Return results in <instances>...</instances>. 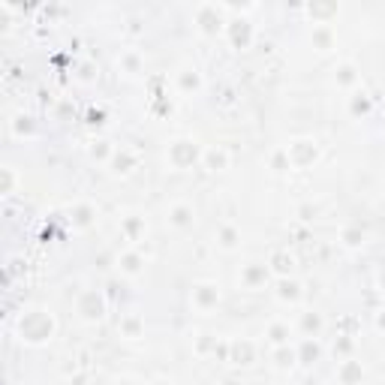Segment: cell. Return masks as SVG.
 <instances>
[{
    "label": "cell",
    "instance_id": "cell-29",
    "mask_svg": "<svg viewBox=\"0 0 385 385\" xmlns=\"http://www.w3.org/2000/svg\"><path fill=\"white\" fill-rule=\"evenodd\" d=\"M370 108H373V103H370V97H368V94L356 90V94L349 97V111H352V115H368Z\"/></svg>",
    "mask_w": 385,
    "mask_h": 385
},
{
    "label": "cell",
    "instance_id": "cell-25",
    "mask_svg": "<svg viewBox=\"0 0 385 385\" xmlns=\"http://www.w3.org/2000/svg\"><path fill=\"white\" fill-rule=\"evenodd\" d=\"M118 66L124 69L127 76H139V73H141V66H145V60H141V55L136 52V48H130V52H120Z\"/></svg>",
    "mask_w": 385,
    "mask_h": 385
},
{
    "label": "cell",
    "instance_id": "cell-7",
    "mask_svg": "<svg viewBox=\"0 0 385 385\" xmlns=\"http://www.w3.org/2000/svg\"><path fill=\"white\" fill-rule=\"evenodd\" d=\"M229 163H232V154L223 145L202 148V166H205L208 172H223V169H229Z\"/></svg>",
    "mask_w": 385,
    "mask_h": 385
},
{
    "label": "cell",
    "instance_id": "cell-15",
    "mask_svg": "<svg viewBox=\"0 0 385 385\" xmlns=\"http://www.w3.org/2000/svg\"><path fill=\"white\" fill-rule=\"evenodd\" d=\"M271 364L277 370H292L298 364V349L295 343H286V346H271Z\"/></svg>",
    "mask_w": 385,
    "mask_h": 385
},
{
    "label": "cell",
    "instance_id": "cell-5",
    "mask_svg": "<svg viewBox=\"0 0 385 385\" xmlns=\"http://www.w3.org/2000/svg\"><path fill=\"white\" fill-rule=\"evenodd\" d=\"M286 154H289V163L292 169H307L319 160V148L313 139H295L286 145Z\"/></svg>",
    "mask_w": 385,
    "mask_h": 385
},
{
    "label": "cell",
    "instance_id": "cell-16",
    "mask_svg": "<svg viewBox=\"0 0 385 385\" xmlns=\"http://www.w3.org/2000/svg\"><path fill=\"white\" fill-rule=\"evenodd\" d=\"M229 361L232 364H253L256 361V343L253 340H232L229 343Z\"/></svg>",
    "mask_w": 385,
    "mask_h": 385
},
{
    "label": "cell",
    "instance_id": "cell-3",
    "mask_svg": "<svg viewBox=\"0 0 385 385\" xmlns=\"http://www.w3.org/2000/svg\"><path fill=\"white\" fill-rule=\"evenodd\" d=\"M169 163L175 169H190L192 163H202V148L192 139H175L166 150Z\"/></svg>",
    "mask_w": 385,
    "mask_h": 385
},
{
    "label": "cell",
    "instance_id": "cell-37",
    "mask_svg": "<svg viewBox=\"0 0 385 385\" xmlns=\"http://www.w3.org/2000/svg\"><path fill=\"white\" fill-rule=\"evenodd\" d=\"M111 385H139L133 377H115V379H111Z\"/></svg>",
    "mask_w": 385,
    "mask_h": 385
},
{
    "label": "cell",
    "instance_id": "cell-31",
    "mask_svg": "<svg viewBox=\"0 0 385 385\" xmlns=\"http://www.w3.org/2000/svg\"><path fill=\"white\" fill-rule=\"evenodd\" d=\"M111 154H115V148H111L108 141H94V148H90V157H94V160H103V163H108Z\"/></svg>",
    "mask_w": 385,
    "mask_h": 385
},
{
    "label": "cell",
    "instance_id": "cell-4",
    "mask_svg": "<svg viewBox=\"0 0 385 385\" xmlns=\"http://www.w3.org/2000/svg\"><path fill=\"white\" fill-rule=\"evenodd\" d=\"M76 313L82 316V322H99L106 316V298L99 289H85L76 298Z\"/></svg>",
    "mask_w": 385,
    "mask_h": 385
},
{
    "label": "cell",
    "instance_id": "cell-27",
    "mask_svg": "<svg viewBox=\"0 0 385 385\" xmlns=\"http://www.w3.org/2000/svg\"><path fill=\"white\" fill-rule=\"evenodd\" d=\"M340 241H343V247L358 250L364 244V229L361 226H343L340 229Z\"/></svg>",
    "mask_w": 385,
    "mask_h": 385
},
{
    "label": "cell",
    "instance_id": "cell-26",
    "mask_svg": "<svg viewBox=\"0 0 385 385\" xmlns=\"http://www.w3.org/2000/svg\"><path fill=\"white\" fill-rule=\"evenodd\" d=\"M322 328H326V322H322L319 313H301V331H304V337H319Z\"/></svg>",
    "mask_w": 385,
    "mask_h": 385
},
{
    "label": "cell",
    "instance_id": "cell-22",
    "mask_svg": "<svg viewBox=\"0 0 385 385\" xmlns=\"http://www.w3.org/2000/svg\"><path fill=\"white\" fill-rule=\"evenodd\" d=\"M217 244L223 250H238L241 244V229L235 226V223H223V226L217 229Z\"/></svg>",
    "mask_w": 385,
    "mask_h": 385
},
{
    "label": "cell",
    "instance_id": "cell-34",
    "mask_svg": "<svg viewBox=\"0 0 385 385\" xmlns=\"http://www.w3.org/2000/svg\"><path fill=\"white\" fill-rule=\"evenodd\" d=\"M13 184H15V175H13V169H4V192H13Z\"/></svg>",
    "mask_w": 385,
    "mask_h": 385
},
{
    "label": "cell",
    "instance_id": "cell-38",
    "mask_svg": "<svg viewBox=\"0 0 385 385\" xmlns=\"http://www.w3.org/2000/svg\"><path fill=\"white\" fill-rule=\"evenodd\" d=\"M373 322H377V328H379V331H385V307L377 313V319H373Z\"/></svg>",
    "mask_w": 385,
    "mask_h": 385
},
{
    "label": "cell",
    "instance_id": "cell-8",
    "mask_svg": "<svg viewBox=\"0 0 385 385\" xmlns=\"http://www.w3.org/2000/svg\"><path fill=\"white\" fill-rule=\"evenodd\" d=\"M145 271V256L139 250H124L118 256V274L120 277H139Z\"/></svg>",
    "mask_w": 385,
    "mask_h": 385
},
{
    "label": "cell",
    "instance_id": "cell-12",
    "mask_svg": "<svg viewBox=\"0 0 385 385\" xmlns=\"http://www.w3.org/2000/svg\"><path fill=\"white\" fill-rule=\"evenodd\" d=\"M268 271L274 277H292V271H295V256H292L289 250H274L268 259Z\"/></svg>",
    "mask_w": 385,
    "mask_h": 385
},
{
    "label": "cell",
    "instance_id": "cell-21",
    "mask_svg": "<svg viewBox=\"0 0 385 385\" xmlns=\"http://www.w3.org/2000/svg\"><path fill=\"white\" fill-rule=\"evenodd\" d=\"M265 337L271 346H286V343H292V328H289V322H283V319H274L271 326L265 328Z\"/></svg>",
    "mask_w": 385,
    "mask_h": 385
},
{
    "label": "cell",
    "instance_id": "cell-11",
    "mask_svg": "<svg viewBox=\"0 0 385 385\" xmlns=\"http://www.w3.org/2000/svg\"><path fill=\"white\" fill-rule=\"evenodd\" d=\"M334 82H337V88L352 90V94H356V88H358V82H361L358 66H356V64H349V60L337 64V66H334Z\"/></svg>",
    "mask_w": 385,
    "mask_h": 385
},
{
    "label": "cell",
    "instance_id": "cell-39",
    "mask_svg": "<svg viewBox=\"0 0 385 385\" xmlns=\"http://www.w3.org/2000/svg\"><path fill=\"white\" fill-rule=\"evenodd\" d=\"M148 385H175L172 379H154V382H148Z\"/></svg>",
    "mask_w": 385,
    "mask_h": 385
},
{
    "label": "cell",
    "instance_id": "cell-14",
    "mask_svg": "<svg viewBox=\"0 0 385 385\" xmlns=\"http://www.w3.org/2000/svg\"><path fill=\"white\" fill-rule=\"evenodd\" d=\"M192 220H196V208H192L190 202H175V205L169 208V223L175 229H190Z\"/></svg>",
    "mask_w": 385,
    "mask_h": 385
},
{
    "label": "cell",
    "instance_id": "cell-24",
    "mask_svg": "<svg viewBox=\"0 0 385 385\" xmlns=\"http://www.w3.org/2000/svg\"><path fill=\"white\" fill-rule=\"evenodd\" d=\"M313 48L316 52H331L334 48V34H331V27L328 24H313Z\"/></svg>",
    "mask_w": 385,
    "mask_h": 385
},
{
    "label": "cell",
    "instance_id": "cell-23",
    "mask_svg": "<svg viewBox=\"0 0 385 385\" xmlns=\"http://www.w3.org/2000/svg\"><path fill=\"white\" fill-rule=\"evenodd\" d=\"M94 220H97V208L90 205V202H78V205L73 208V226L76 229L94 226Z\"/></svg>",
    "mask_w": 385,
    "mask_h": 385
},
{
    "label": "cell",
    "instance_id": "cell-13",
    "mask_svg": "<svg viewBox=\"0 0 385 385\" xmlns=\"http://www.w3.org/2000/svg\"><path fill=\"white\" fill-rule=\"evenodd\" d=\"M136 163H139L136 150H130V148H115V154H111V160H108V169L115 172V175H130V172L136 169Z\"/></svg>",
    "mask_w": 385,
    "mask_h": 385
},
{
    "label": "cell",
    "instance_id": "cell-1",
    "mask_svg": "<svg viewBox=\"0 0 385 385\" xmlns=\"http://www.w3.org/2000/svg\"><path fill=\"white\" fill-rule=\"evenodd\" d=\"M52 334H55V319L46 310H30L22 316V340L39 346V343L52 340Z\"/></svg>",
    "mask_w": 385,
    "mask_h": 385
},
{
    "label": "cell",
    "instance_id": "cell-28",
    "mask_svg": "<svg viewBox=\"0 0 385 385\" xmlns=\"http://www.w3.org/2000/svg\"><path fill=\"white\" fill-rule=\"evenodd\" d=\"M120 229H124V235L130 241H139L141 235H145V220H141V217H124Z\"/></svg>",
    "mask_w": 385,
    "mask_h": 385
},
{
    "label": "cell",
    "instance_id": "cell-36",
    "mask_svg": "<svg viewBox=\"0 0 385 385\" xmlns=\"http://www.w3.org/2000/svg\"><path fill=\"white\" fill-rule=\"evenodd\" d=\"M352 349V340H340V343H334V356H343V352H349Z\"/></svg>",
    "mask_w": 385,
    "mask_h": 385
},
{
    "label": "cell",
    "instance_id": "cell-40",
    "mask_svg": "<svg viewBox=\"0 0 385 385\" xmlns=\"http://www.w3.org/2000/svg\"><path fill=\"white\" fill-rule=\"evenodd\" d=\"M377 280H379V289H382V292H385V268H382V271H379V277H377Z\"/></svg>",
    "mask_w": 385,
    "mask_h": 385
},
{
    "label": "cell",
    "instance_id": "cell-19",
    "mask_svg": "<svg viewBox=\"0 0 385 385\" xmlns=\"http://www.w3.org/2000/svg\"><path fill=\"white\" fill-rule=\"evenodd\" d=\"M295 349H298V364H304V368L316 364L319 356H322V346H319L316 337H301V340L295 343Z\"/></svg>",
    "mask_w": 385,
    "mask_h": 385
},
{
    "label": "cell",
    "instance_id": "cell-2",
    "mask_svg": "<svg viewBox=\"0 0 385 385\" xmlns=\"http://www.w3.org/2000/svg\"><path fill=\"white\" fill-rule=\"evenodd\" d=\"M229 24L226 18V9H223V4H202L196 6V27L202 36H217L223 34Z\"/></svg>",
    "mask_w": 385,
    "mask_h": 385
},
{
    "label": "cell",
    "instance_id": "cell-18",
    "mask_svg": "<svg viewBox=\"0 0 385 385\" xmlns=\"http://www.w3.org/2000/svg\"><path fill=\"white\" fill-rule=\"evenodd\" d=\"M226 34H229V39H232V46H235V48H247L253 43V24L244 22V18H241V22H229Z\"/></svg>",
    "mask_w": 385,
    "mask_h": 385
},
{
    "label": "cell",
    "instance_id": "cell-41",
    "mask_svg": "<svg viewBox=\"0 0 385 385\" xmlns=\"http://www.w3.org/2000/svg\"><path fill=\"white\" fill-rule=\"evenodd\" d=\"M361 385H364V382H361Z\"/></svg>",
    "mask_w": 385,
    "mask_h": 385
},
{
    "label": "cell",
    "instance_id": "cell-33",
    "mask_svg": "<svg viewBox=\"0 0 385 385\" xmlns=\"http://www.w3.org/2000/svg\"><path fill=\"white\" fill-rule=\"evenodd\" d=\"M15 133H18V136L30 133V118H24V115H18V118H15Z\"/></svg>",
    "mask_w": 385,
    "mask_h": 385
},
{
    "label": "cell",
    "instance_id": "cell-17",
    "mask_svg": "<svg viewBox=\"0 0 385 385\" xmlns=\"http://www.w3.org/2000/svg\"><path fill=\"white\" fill-rule=\"evenodd\" d=\"M337 379H340V385H361V379H364L361 361H356V358H343V361L337 364Z\"/></svg>",
    "mask_w": 385,
    "mask_h": 385
},
{
    "label": "cell",
    "instance_id": "cell-10",
    "mask_svg": "<svg viewBox=\"0 0 385 385\" xmlns=\"http://www.w3.org/2000/svg\"><path fill=\"white\" fill-rule=\"evenodd\" d=\"M268 277H271V271H268V265H262V262H250V265L241 268V286H247V289L265 286Z\"/></svg>",
    "mask_w": 385,
    "mask_h": 385
},
{
    "label": "cell",
    "instance_id": "cell-35",
    "mask_svg": "<svg viewBox=\"0 0 385 385\" xmlns=\"http://www.w3.org/2000/svg\"><path fill=\"white\" fill-rule=\"evenodd\" d=\"M298 217L301 220H313V217H316V208H313V205H301L298 208Z\"/></svg>",
    "mask_w": 385,
    "mask_h": 385
},
{
    "label": "cell",
    "instance_id": "cell-6",
    "mask_svg": "<svg viewBox=\"0 0 385 385\" xmlns=\"http://www.w3.org/2000/svg\"><path fill=\"white\" fill-rule=\"evenodd\" d=\"M190 301L192 307H196L199 313H211L220 304V286L214 280H199L192 283V292H190Z\"/></svg>",
    "mask_w": 385,
    "mask_h": 385
},
{
    "label": "cell",
    "instance_id": "cell-30",
    "mask_svg": "<svg viewBox=\"0 0 385 385\" xmlns=\"http://www.w3.org/2000/svg\"><path fill=\"white\" fill-rule=\"evenodd\" d=\"M178 85H181V90H199L202 88V76L196 73V69H184V73L178 76Z\"/></svg>",
    "mask_w": 385,
    "mask_h": 385
},
{
    "label": "cell",
    "instance_id": "cell-32",
    "mask_svg": "<svg viewBox=\"0 0 385 385\" xmlns=\"http://www.w3.org/2000/svg\"><path fill=\"white\" fill-rule=\"evenodd\" d=\"M271 169H274V172H286V169H292L286 148H283V150H274V157H271Z\"/></svg>",
    "mask_w": 385,
    "mask_h": 385
},
{
    "label": "cell",
    "instance_id": "cell-20",
    "mask_svg": "<svg viewBox=\"0 0 385 385\" xmlns=\"http://www.w3.org/2000/svg\"><path fill=\"white\" fill-rule=\"evenodd\" d=\"M118 331H120V337H127V340H139L141 334H145V322H141L139 313H127V316H120Z\"/></svg>",
    "mask_w": 385,
    "mask_h": 385
},
{
    "label": "cell",
    "instance_id": "cell-9",
    "mask_svg": "<svg viewBox=\"0 0 385 385\" xmlns=\"http://www.w3.org/2000/svg\"><path fill=\"white\" fill-rule=\"evenodd\" d=\"M274 295L283 304H298L301 295H304V289H301V283L295 277H277L274 280Z\"/></svg>",
    "mask_w": 385,
    "mask_h": 385
}]
</instances>
